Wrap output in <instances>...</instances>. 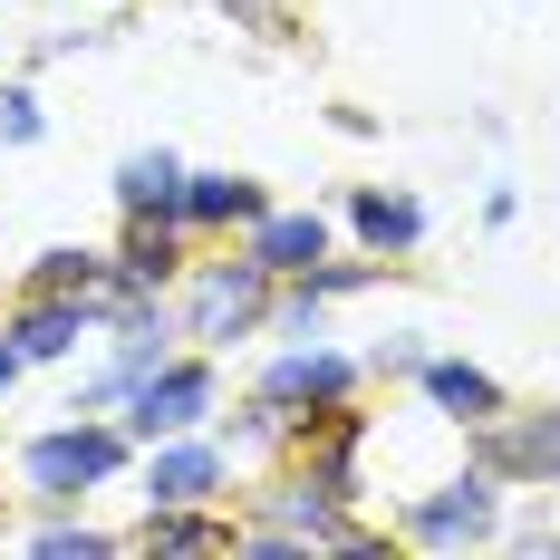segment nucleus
<instances>
[{"label": "nucleus", "mask_w": 560, "mask_h": 560, "mask_svg": "<svg viewBox=\"0 0 560 560\" xmlns=\"http://www.w3.org/2000/svg\"><path fill=\"white\" fill-rule=\"evenodd\" d=\"M184 261H194V232H184V223H116L107 290H174Z\"/></svg>", "instance_id": "15"}, {"label": "nucleus", "mask_w": 560, "mask_h": 560, "mask_svg": "<svg viewBox=\"0 0 560 560\" xmlns=\"http://www.w3.org/2000/svg\"><path fill=\"white\" fill-rule=\"evenodd\" d=\"M20 290H107V242H49V252H30Z\"/></svg>", "instance_id": "19"}, {"label": "nucleus", "mask_w": 560, "mask_h": 560, "mask_svg": "<svg viewBox=\"0 0 560 560\" xmlns=\"http://www.w3.org/2000/svg\"><path fill=\"white\" fill-rule=\"evenodd\" d=\"M107 329V290H10L0 338L20 348V368H78Z\"/></svg>", "instance_id": "7"}, {"label": "nucleus", "mask_w": 560, "mask_h": 560, "mask_svg": "<svg viewBox=\"0 0 560 560\" xmlns=\"http://www.w3.org/2000/svg\"><path fill=\"white\" fill-rule=\"evenodd\" d=\"M232 493H242V454L223 445V425L136 445V503H232Z\"/></svg>", "instance_id": "9"}, {"label": "nucleus", "mask_w": 560, "mask_h": 560, "mask_svg": "<svg viewBox=\"0 0 560 560\" xmlns=\"http://www.w3.org/2000/svg\"><path fill=\"white\" fill-rule=\"evenodd\" d=\"M49 145V107L30 78H0V155H39Z\"/></svg>", "instance_id": "21"}, {"label": "nucleus", "mask_w": 560, "mask_h": 560, "mask_svg": "<svg viewBox=\"0 0 560 560\" xmlns=\"http://www.w3.org/2000/svg\"><path fill=\"white\" fill-rule=\"evenodd\" d=\"M310 551L377 560V551H387V522L329 503L290 454L261 464V474H242V493H232V560H310Z\"/></svg>", "instance_id": "1"}, {"label": "nucleus", "mask_w": 560, "mask_h": 560, "mask_svg": "<svg viewBox=\"0 0 560 560\" xmlns=\"http://www.w3.org/2000/svg\"><path fill=\"white\" fill-rule=\"evenodd\" d=\"M493 551H522V560H560V522L551 512H503V541Z\"/></svg>", "instance_id": "23"}, {"label": "nucleus", "mask_w": 560, "mask_h": 560, "mask_svg": "<svg viewBox=\"0 0 560 560\" xmlns=\"http://www.w3.org/2000/svg\"><path fill=\"white\" fill-rule=\"evenodd\" d=\"M20 377H30V368H20V348H10V338H0V396L20 387Z\"/></svg>", "instance_id": "26"}, {"label": "nucleus", "mask_w": 560, "mask_h": 560, "mask_svg": "<svg viewBox=\"0 0 560 560\" xmlns=\"http://www.w3.org/2000/svg\"><path fill=\"white\" fill-rule=\"evenodd\" d=\"M271 213V184L261 174H232V165H184V203H174V223L194 232V242H242V232Z\"/></svg>", "instance_id": "11"}, {"label": "nucleus", "mask_w": 560, "mask_h": 560, "mask_svg": "<svg viewBox=\"0 0 560 560\" xmlns=\"http://www.w3.org/2000/svg\"><path fill=\"white\" fill-rule=\"evenodd\" d=\"M223 416V358L213 348H174V358H155L136 387H126V406H116V425L136 435V445H155V435H194V425H213Z\"/></svg>", "instance_id": "5"}, {"label": "nucleus", "mask_w": 560, "mask_h": 560, "mask_svg": "<svg viewBox=\"0 0 560 560\" xmlns=\"http://www.w3.org/2000/svg\"><path fill=\"white\" fill-rule=\"evenodd\" d=\"M464 464H483L512 493H560V396L551 406H503V416L464 425Z\"/></svg>", "instance_id": "8"}, {"label": "nucleus", "mask_w": 560, "mask_h": 560, "mask_svg": "<svg viewBox=\"0 0 560 560\" xmlns=\"http://www.w3.org/2000/svg\"><path fill=\"white\" fill-rule=\"evenodd\" d=\"M126 387H136V368L97 338V348L78 358V377H68V416H116V406H126Z\"/></svg>", "instance_id": "20"}, {"label": "nucleus", "mask_w": 560, "mask_h": 560, "mask_svg": "<svg viewBox=\"0 0 560 560\" xmlns=\"http://www.w3.org/2000/svg\"><path fill=\"white\" fill-rule=\"evenodd\" d=\"M252 396H271L280 416L300 425V416H329L348 396H368V358L338 348V338H280L271 358L252 368Z\"/></svg>", "instance_id": "6"}, {"label": "nucleus", "mask_w": 560, "mask_h": 560, "mask_svg": "<svg viewBox=\"0 0 560 560\" xmlns=\"http://www.w3.org/2000/svg\"><path fill=\"white\" fill-rule=\"evenodd\" d=\"M503 512H512V483H493L483 464H454V474H435L425 493L396 503L387 532L406 541V551L454 560V551H493V541H503Z\"/></svg>", "instance_id": "4"}, {"label": "nucleus", "mask_w": 560, "mask_h": 560, "mask_svg": "<svg viewBox=\"0 0 560 560\" xmlns=\"http://www.w3.org/2000/svg\"><path fill=\"white\" fill-rule=\"evenodd\" d=\"M338 232L358 242V252H377V261H416L425 252V232H435V213H425V194H406V184H348L338 194Z\"/></svg>", "instance_id": "10"}, {"label": "nucleus", "mask_w": 560, "mask_h": 560, "mask_svg": "<svg viewBox=\"0 0 560 560\" xmlns=\"http://www.w3.org/2000/svg\"><path fill=\"white\" fill-rule=\"evenodd\" d=\"M416 368H425V338L416 329H387L368 348V387H416Z\"/></svg>", "instance_id": "22"}, {"label": "nucleus", "mask_w": 560, "mask_h": 560, "mask_svg": "<svg viewBox=\"0 0 560 560\" xmlns=\"http://www.w3.org/2000/svg\"><path fill=\"white\" fill-rule=\"evenodd\" d=\"M271 300H280V280L242 242H194V261L174 280V319H184L194 348H213V358H232L242 338H271Z\"/></svg>", "instance_id": "3"}, {"label": "nucleus", "mask_w": 560, "mask_h": 560, "mask_svg": "<svg viewBox=\"0 0 560 560\" xmlns=\"http://www.w3.org/2000/svg\"><path fill=\"white\" fill-rule=\"evenodd\" d=\"M126 551L145 560H232V503H145Z\"/></svg>", "instance_id": "12"}, {"label": "nucleus", "mask_w": 560, "mask_h": 560, "mask_svg": "<svg viewBox=\"0 0 560 560\" xmlns=\"http://www.w3.org/2000/svg\"><path fill=\"white\" fill-rule=\"evenodd\" d=\"M20 551H30V560H136V551H126V532L88 522V512H39V522L20 532Z\"/></svg>", "instance_id": "17"}, {"label": "nucleus", "mask_w": 560, "mask_h": 560, "mask_svg": "<svg viewBox=\"0 0 560 560\" xmlns=\"http://www.w3.org/2000/svg\"><path fill=\"white\" fill-rule=\"evenodd\" d=\"M242 252H252L271 280H300L310 261H329V252H338V213H329V203H271L261 223L242 232Z\"/></svg>", "instance_id": "13"}, {"label": "nucleus", "mask_w": 560, "mask_h": 560, "mask_svg": "<svg viewBox=\"0 0 560 560\" xmlns=\"http://www.w3.org/2000/svg\"><path fill=\"white\" fill-rule=\"evenodd\" d=\"M232 30H261V39H290V0H213Z\"/></svg>", "instance_id": "24"}, {"label": "nucleus", "mask_w": 560, "mask_h": 560, "mask_svg": "<svg viewBox=\"0 0 560 560\" xmlns=\"http://www.w3.org/2000/svg\"><path fill=\"white\" fill-rule=\"evenodd\" d=\"M416 396H425V416H445L454 435L512 406L503 377H493V368H474V358H454V348H425V368H416Z\"/></svg>", "instance_id": "14"}, {"label": "nucleus", "mask_w": 560, "mask_h": 560, "mask_svg": "<svg viewBox=\"0 0 560 560\" xmlns=\"http://www.w3.org/2000/svg\"><path fill=\"white\" fill-rule=\"evenodd\" d=\"M126 474H136V435L116 416H68L58 406V425H39L20 445V503L30 512H88Z\"/></svg>", "instance_id": "2"}, {"label": "nucleus", "mask_w": 560, "mask_h": 560, "mask_svg": "<svg viewBox=\"0 0 560 560\" xmlns=\"http://www.w3.org/2000/svg\"><path fill=\"white\" fill-rule=\"evenodd\" d=\"M512 213H522V194H512V184H493V194H483V232H512Z\"/></svg>", "instance_id": "25"}, {"label": "nucleus", "mask_w": 560, "mask_h": 560, "mask_svg": "<svg viewBox=\"0 0 560 560\" xmlns=\"http://www.w3.org/2000/svg\"><path fill=\"white\" fill-rule=\"evenodd\" d=\"M213 425H223V445L242 454V474H261V464H280V454H290V416H280L271 396H252V387H242V406H223Z\"/></svg>", "instance_id": "18"}, {"label": "nucleus", "mask_w": 560, "mask_h": 560, "mask_svg": "<svg viewBox=\"0 0 560 560\" xmlns=\"http://www.w3.org/2000/svg\"><path fill=\"white\" fill-rule=\"evenodd\" d=\"M107 203L116 223H174V203H184V155L174 145H126L107 174Z\"/></svg>", "instance_id": "16"}]
</instances>
